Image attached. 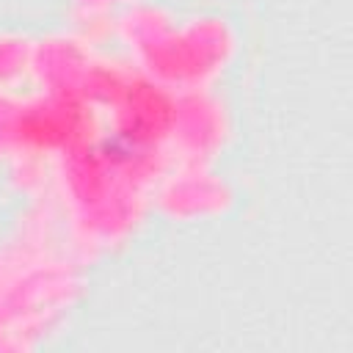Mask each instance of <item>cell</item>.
<instances>
[{
  "instance_id": "obj_1",
  "label": "cell",
  "mask_w": 353,
  "mask_h": 353,
  "mask_svg": "<svg viewBox=\"0 0 353 353\" xmlns=\"http://www.w3.org/2000/svg\"><path fill=\"white\" fill-rule=\"evenodd\" d=\"M36 44L22 36H0V91H17L33 72Z\"/></svg>"
}]
</instances>
